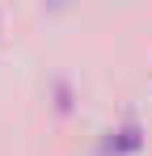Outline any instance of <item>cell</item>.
<instances>
[{"instance_id":"6da1fadb","label":"cell","mask_w":152,"mask_h":156,"mask_svg":"<svg viewBox=\"0 0 152 156\" xmlns=\"http://www.w3.org/2000/svg\"><path fill=\"white\" fill-rule=\"evenodd\" d=\"M51 4H55V9H59V4H72V0H51Z\"/></svg>"}]
</instances>
